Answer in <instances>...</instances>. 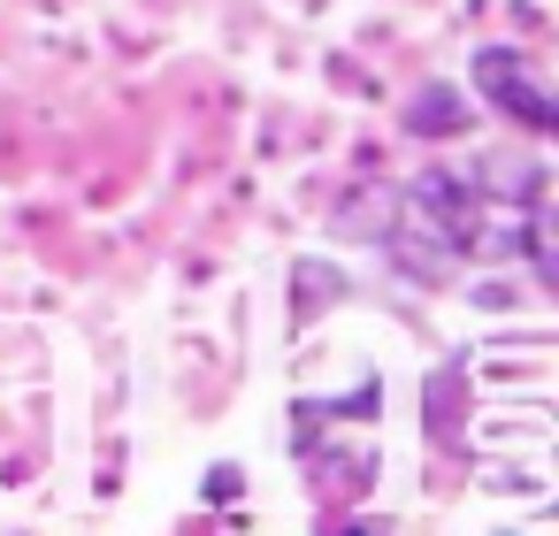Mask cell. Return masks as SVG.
Wrapping results in <instances>:
<instances>
[{"instance_id": "1", "label": "cell", "mask_w": 559, "mask_h": 536, "mask_svg": "<svg viewBox=\"0 0 559 536\" xmlns=\"http://www.w3.org/2000/svg\"><path fill=\"white\" fill-rule=\"evenodd\" d=\"M467 230H475V192L460 184V177H444V169H429V177H414L399 200H391V253L414 269V276H437V269H452L460 253H467Z\"/></svg>"}, {"instance_id": "2", "label": "cell", "mask_w": 559, "mask_h": 536, "mask_svg": "<svg viewBox=\"0 0 559 536\" xmlns=\"http://www.w3.org/2000/svg\"><path fill=\"white\" fill-rule=\"evenodd\" d=\"M475 85H483V93H490V100H498V108H506L521 131H536V139L559 123V108H551L544 78H536V70H528L513 47H483V55H475Z\"/></svg>"}, {"instance_id": "3", "label": "cell", "mask_w": 559, "mask_h": 536, "mask_svg": "<svg viewBox=\"0 0 559 536\" xmlns=\"http://www.w3.org/2000/svg\"><path fill=\"white\" fill-rule=\"evenodd\" d=\"M467 123H475V108H467L452 85H429V93L406 100V131H414V139H452V131H467Z\"/></svg>"}]
</instances>
